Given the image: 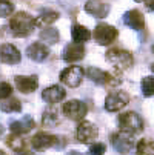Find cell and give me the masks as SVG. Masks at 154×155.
I'll return each mask as SVG.
<instances>
[{"label":"cell","mask_w":154,"mask_h":155,"mask_svg":"<svg viewBox=\"0 0 154 155\" xmlns=\"http://www.w3.org/2000/svg\"><path fill=\"white\" fill-rule=\"evenodd\" d=\"M151 49H152V54H154V45H152V48H151Z\"/></svg>","instance_id":"obj_38"},{"label":"cell","mask_w":154,"mask_h":155,"mask_svg":"<svg viewBox=\"0 0 154 155\" xmlns=\"http://www.w3.org/2000/svg\"><path fill=\"white\" fill-rule=\"evenodd\" d=\"M15 89L22 94H31L39 87V78L37 75H15L14 77Z\"/></svg>","instance_id":"obj_10"},{"label":"cell","mask_w":154,"mask_h":155,"mask_svg":"<svg viewBox=\"0 0 154 155\" xmlns=\"http://www.w3.org/2000/svg\"><path fill=\"white\" fill-rule=\"evenodd\" d=\"M3 132H5V129H3L2 123H0V138H2V135H3Z\"/></svg>","instance_id":"obj_35"},{"label":"cell","mask_w":154,"mask_h":155,"mask_svg":"<svg viewBox=\"0 0 154 155\" xmlns=\"http://www.w3.org/2000/svg\"><path fill=\"white\" fill-rule=\"evenodd\" d=\"M117 124L120 127V132H125L128 135H134L143 130V120L137 112H123L117 118Z\"/></svg>","instance_id":"obj_3"},{"label":"cell","mask_w":154,"mask_h":155,"mask_svg":"<svg viewBox=\"0 0 154 155\" xmlns=\"http://www.w3.org/2000/svg\"><path fill=\"white\" fill-rule=\"evenodd\" d=\"M71 37H73L74 43H80V45H83V41H88L91 38V32L83 25H77L76 23L71 28Z\"/></svg>","instance_id":"obj_19"},{"label":"cell","mask_w":154,"mask_h":155,"mask_svg":"<svg viewBox=\"0 0 154 155\" xmlns=\"http://www.w3.org/2000/svg\"><path fill=\"white\" fill-rule=\"evenodd\" d=\"M26 55L34 61H43L50 55V48L40 41H34L26 48Z\"/></svg>","instance_id":"obj_17"},{"label":"cell","mask_w":154,"mask_h":155,"mask_svg":"<svg viewBox=\"0 0 154 155\" xmlns=\"http://www.w3.org/2000/svg\"><path fill=\"white\" fill-rule=\"evenodd\" d=\"M36 127V121L31 115H25L23 118L15 120L9 123V129L14 135H20V134H28L31 129Z\"/></svg>","instance_id":"obj_16"},{"label":"cell","mask_w":154,"mask_h":155,"mask_svg":"<svg viewBox=\"0 0 154 155\" xmlns=\"http://www.w3.org/2000/svg\"><path fill=\"white\" fill-rule=\"evenodd\" d=\"M67 155H82V153H80V152H77V150H70Z\"/></svg>","instance_id":"obj_34"},{"label":"cell","mask_w":154,"mask_h":155,"mask_svg":"<svg viewBox=\"0 0 154 155\" xmlns=\"http://www.w3.org/2000/svg\"><path fill=\"white\" fill-rule=\"evenodd\" d=\"M149 69H151V71L154 72V63H151V64H149Z\"/></svg>","instance_id":"obj_36"},{"label":"cell","mask_w":154,"mask_h":155,"mask_svg":"<svg viewBox=\"0 0 154 155\" xmlns=\"http://www.w3.org/2000/svg\"><path fill=\"white\" fill-rule=\"evenodd\" d=\"M140 89L143 97H154V75H148L142 78Z\"/></svg>","instance_id":"obj_24"},{"label":"cell","mask_w":154,"mask_h":155,"mask_svg":"<svg viewBox=\"0 0 154 155\" xmlns=\"http://www.w3.org/2000/svg\"><path fill=\"white\" fill-rule=\"evenodd\" d=\"M59 38H60V34H59V31L56 28L48 26V28L40 31V40L48 43V45H56V43L59 41Z\"/></svg>","instance_id":"obj_22"},{"label":"cell","mask_w":154,"mask_h":155,"mask_svg":"<svg viewBox=\"0 0 154 155\" xmlns=\"http://www.w3.org/2000/svg\"><path fill=\"white\" fill-rule=\"evenodd\" d=\"M11 94H12V86L9 83H6V81L0 83V101L9 98Z\"/></svg>","instance_id":"obj_30"},{"label":"cell","mask_w":154,"mask_h":155,"mask_svg":"<svg viewBox=\"0 0 154 155\" xmlns=\"http://www.w3.org/2000/svg\"><path fill=\"white\" fill-rule=\"evenodd\" d=\"M59 138L60 137L53 135V134H48V132H37V134L31 138V144L37 150H45L48 147L56 146L59 143Z\"/></svg>","instance_id":"obj_11"},{"label":"cell","mask_w":154,"mask_h":155,"mask_svg":"<svg viewBox=\"0 0 154 155\" xmlns=\"http://www.w3.org/2000/svg\"><path fill=\"white\" fill-rule=\"evenodd\" d=\"M85 46L80 45V43H68L63 49V55L62 58L67 61V63H76V61H80L83 57H85Z\"/></svg>","instance_id":"obj_13"},{"label":"cell","mask_w":154,"mask_h":155,"mask_svg":"<svg viewBox=\"0 0 154 155\" xmlns=\"http://www.w3.org/2000/svg\"><path fill=\"white\" fill-rule=\"evenodd\" d=\"M15 155H34V153L29 152V150H26V149H23V150H20V152H15Z\"/></svg>","instance_id":"obj_32"},{"label":"cell","mask_w":154,"mask_h":155,"mask_svg":"<svg viewBox=\"0 0 154 155\" xmlns=\"http://www.w3.org/2000/svg\"><path fill=\"white\" fill-rule=\"evenodd\" d=\"M111 144L119 153L126 155L134 147V138L133 135H128L125 132H116L111 135Z\"/></svg>","instance_id":"obj_9"},{"label":"cell","mask_w":154,"mask_h":155,"mask_svg":"<svg viewBox=\"0 0 154 155\" xmlns=\"http://www.w3.org/2000/svg\"><path fill=\"white\" fill-rule=\"evenodd\" d=\"M123 23L137 32L145 29V17L139 9H129L123 14Z\"/></svg>","instance_id":"obj_12"},{"label":"cell","mask_w":154,"mask_h":155,"mask_svg":"<svg viewBox=\"0 0 154 155\" xmlns=\"http://www.w3.org/2000/svg\"><path fill=\"white\" fill-rule=\"evenodd\" d=\"M91 35L94 37V40L99 43V45L106 46V45H111V43L117 38L119 31H117L114 26L108 25V23H99V25L94 28V32H93Z\"/></svg>","instance_id":"obj_4"},{"label":"cell","mask_w":154,"mask_h":155,"mask_svg":"<svg viewBox=\"0 0 154 155\" xmlns=\"http://www.w3.org/2000/svg\"><path fill=\"white\" fill-rule=\"evenodd\" d=\"M129 103V95L125 91H113L105 98V109L108 112H117Z\"/></svg>","instance_id":"obj_6"},{"label":"cell","mask_w":154,"mask_h":155,"mask_svg":"<svg viewBox=\"0 0 154 155\" xmlns=\"http://www.w3.org/2000/svg\"><path fill=\"white\" fill-rule=\"evenodd\" d=\"M22 60V54L20 51L11 45V43H5L0 46V61L5 64H17Z\"/></svg>","instance_id":"obj_14"},{"label":"cell","mask_w":154,"mask_h":155,"mask_svg":"<svg viewBox=\"0 0 154 155\" xmlns=\"http://www.w3.org/2000/svg\"><path fill=\"white\" fill-rule=\"evenodd\" d=\"M85 11L96 17V18H105L109 11H111V5L106 3V2H97V0H91V2H86L85 3Z\"/></svg>","instance_id":"obj_15"},{"label":"cell","mask_w":154,"mask_h":155,"mask_svg":"<svg viewBox=\"0 0 154 155\" xmlns=\"http://www.w3.org/2000/svg\"><path fill=\"white\" fill-rule=\"evenodd\" d=\"M83 75H85V71L80 68V66H70V68L63 69L59 75L60 81L63 84H67L68 87H77L82 80H83Z\"/></svg>","instance_id":"obj_8"},{"label":"cell","mask_w":154,"mask_h":155,"mask_svg":"<svg viewBox=\"0 0 154 155\" xmlns=\"http://www.w3.org/2000/svg\"><path fill=\"white\" fill-rule=\"evenodd\" d=\"M88 112V106L82 100H70L63 104V114L70 120L74 121H82L83 117Z\"/></svg>","instance_id":"obj_7"},{"label":"cell","mask_w":154,"mask_h":155,"mask_svg":"<svg viewBox=\"0 0 154 155\" xmlns=\"http://www.w3.org/2000/svg\"><path fill=\"white\" fill-rule=\"evenodd\" d=\"M57 18H59V12H57V11H53V9H42L39 21H43V23L51 25V23H54Z\"/></svg>","instance_id":"obj_27"},{"label":"cell","mask_w":154,"mask_h":155,"mask_svg":"<svg viewBox=\"0 0 154 155\" xmlns=\"http://www.w3.org/2000/svg\"><path fill=\"white\" fill-rule=\"evenodd\" d=\"M40 25V21L33 17L31 14L25 12V11H19L15 12L11 20H9V29L11 34L15 37H28L33 34V31Z\"/></svg>","instance_id":"obj_1"},{"label":"cell","mask_w":154,"mask_h":155,"mask_svg":"<svg viewBox=\"0 0 154 155\" xmlns=\"http://www.w3.org/2000/svg\"><path fill=\"white\" fill-rule=\"evenodd\" d=\"M0 110H3V112H6V114L20 112V110H22V103H20V100L15 98V97L2 100V101H0Z\"/></svg>","instance_id":"obj_21"},{"label":"cell","mask_w":154,"mask_h":155,"mask_svg":"<svg viewBox=\"0 0 154 155\" xmlns=\"http://www.w3.org/2000/svg\"><path fill=\"white\" fill-rule=\"evenodd\" d=\"M105 152H106V146L103 143H94L88 150V155H103Z\"/></svg>","instance_id":"obj_31"},{"label":"cell","mask_w":154,"mask_h":155,"mask_svg":"<svg viewBox=\"0 0 154 155\" xmlns=\"http://www.w3.org/2000/svg\"><path fill=\"white\" fill-rule=\"evenodd\" d=\"M99 135V129L94 123L88 121V120H82L77 127H76V138L79 143H83V144H88L97 138Z\"/></svg>","instance_id":"obj_5"},{"label":"cell","mask_w":154,"mask_h":155,"mask_svg":"<svg viewBox=\"0 0 154 155\" xmlns=\"http://www.w3.org/2000/svg\"><path fill=\"white\" fill-rule=\"evenodd\" d=\"M86 75L91 81H94L96 84H105V80H106V71H102L96 66H90L86 69Z\"/></svg>","instance_id":"obj_23"},{"label":"cell","mask_w":154,"mask_h":155,"mask_svg":"<svg viewBox=\"0 0 154 155\" xmlns=\"http://www.w3.org/2000/svg\"><path fill=\"white\" fill-rule=\"evenodd\" d=\"M105 58L109 64H113L117 71H125L129 69L134 63V57L129 51L122 49V48H111L105 54Z\"/></svg>","instance_id":"obj_2"},{"label":"cell","mask_w":154,"mask_h":155,"mask_svg":"<svg viewBox=\"0 0 154 155\" xmlns=\"http://www.w3.org/2000/svg\"><path fill=\"white\" fill-rule=\"evenodd\" d=\"M6 144H8L12 150H15V152L23 150L25 146H26V143H25L23 138H22L20 135H14V134H11V135L6 138Z\"/></svg>","instance_id":"obj_26"},{"label":"cell","mask_w":154,"mask_h":155,"mask_svg":"<svg viewBox=\"0 0 154 155\" xmlns=\"http://www.w3.org/2000/svg\"><path fill=\"white\" fill-rule=\"evenodd\" d=\"M14 3L12 2H3V0H0V18L2 17H8L14 12Z\"/></svg>","instance_id":"obj_28"},{"label":"cell","mask_w":154,"mask_h":155,"mask_svg":"<svg viewBox=\"0 0 154 155\" xmlns=\"http://www.w3.org/2000/svg\"><path fill=\"white\" fill-rule=\"evenodd\" d=\"M145 5H146V8H148V9L154 11V0H151V2H145Z\"/></svg>","instance_id":"obj_33"},{"label":"cell","mask_w":154,"mask_h":155,"mask_svg":"<svg viewBox=\"0 0 154 155\" xmlns=\"http://www.w3.org/2000/svg\"><path fill=\"white\" fill-rule=\"evenodd\" d=\"M59 123H60V118H59L57 109L56 107L45 109V112H43V115H42V124L46 126V127H54Z\"/></svg>","instance_id":"obj_20"},{"label":"cell","mask_w":154,"mask_h":155,"mask_svg":"<svg viewBox=\"0 0 154 155\" xmlns=\"http://www.w3.org/2000/svg\"><path fill=\"white\" fill-rule=\"evenodd\" d=\"M65 95H67V92H65V89L62 86L59 84H53V86H48L46 89H43L42 92V100L46 101L50 104H54V103H59L65 98Z\"/></svg>","instance_id":"obj_18"},{"label":"cell","mask_w":154,"mask_h":155,"mask_svg":"<svg viewBox=\"0 0 154 155\" xmlns=\"http://www.w3.org/2000/svg\"><path fill=\"white\" fill-rule=\"evenodd\" d=\"M154 143L148 138H143L137 143L136 147V155H154Z\"/></svg>","instance_id":"obj_25"},{"label":"cell","mask_w":154,"mask_h":155,"mask_svg":"<svg viewBox=\"0 0 154 155\" xmlns=\"http://www.w3.org/2000/svg\"><path fill=\"white\" fill-rule=\"evenodd\" d=\"M120 83H122V77H120L119 72H106V80H105L106 86L114 87V86H117Z\"/></svg>","instance_id":"obj_29"},{"label":"cell","mask_w":154,"mask_h":155,"mask_svg":"<svg viewBox=\"0 0 154 155\" xmlns=\"http://www.w3.org/2000/svg\"><path fill=\"white\" fill-rule=\"evenodd\" d=\"M0 155H6V153H5L3 150H0Z\"/></svg>","instance_id":"obj_37"}]
</instances>
